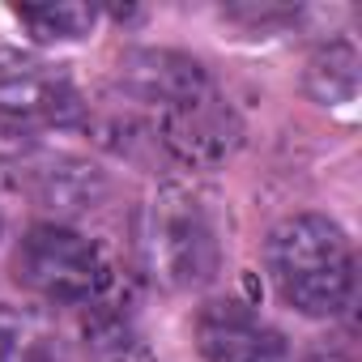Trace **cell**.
<instances>
[{"label":"cell","mask_w":362,"mask_h":362,"mask_svg":"<svg viewBox=\"0 0 362 362\" xmlns=\"http://www.w3.org/2000/svg\"><path fill=\"white\" fill-rule=\"evenodd\" d=\"M119 86L149 111L153 136L184 166H218L239 149V115L197 60L179 52H132L119 64Z\"/></svg>","instance_id":"cell-1"},{"label":"cell","mask_w":362,"mask_h":362,"mask_svg":"<svg viewBox=\"0 0 362 362\" xmlns=\"http://www.w3.org/2000/svg\"><path fill=\"white\" fill-rule=\"evenodd\" d=\"M269 277L277 294L303 315H337L354 290V256L349 239L337 222L320 214H294L273 226L269 247Z\"/></svg>","instance_id":"cell-2"},{"label":"cell","mask_w":362,"mask_h":362,"mask_svg":"<svg viewBox=\"0 0 362 362\" xmlns=\"http://www.w3.org/2000/svg\"><path fill=\"white\" fill-rule=\"evenodd\" d=\"M136 256L158 286L197 290L222 264L218 226L188 188H158L136 214Z\"/></svg>","instance_id":"cell-3"},{"label":"cell","mask_w":362,"mask_h":362,"mask_svg":"<svg viewBox=\"0 0 362 362\" xmlns=\"http://www.w3.org/2000/svg\"><path fill=\"white\" fill-rule=\"evenodd\" d=\"M13 269L30 294L64 307H90L111 286V269L103 252L69 226H35L22 239Z\"/></svg>","instance_id":"cell-4"},{"label":"cell","mask_w":362,"mask_h":362,"mask_svg":"<svg viewBox=\"0 0 362 362\" xmlns=\"http://www.w3.org/2000/svg\"><path fill=\"white\" fill-rule=\"evenodd\" d=\"M86 103L64 69L35 56H0V153H18L39 128H69Z\"/></svg>","instance_id":"cell-5"},{"label":"cell","mask_w":362,"mask_h":362,"mask_svg":"<svg viewBox=\"0 0 362 362\" xmlns=\"http://www.w3.org/2000/svg\"><path fill=\"white\" fill-rule=\"evenodd\" d=\"M197 345L205 362H290L286 337L235 298H218L201 307Z\"/></svg>","instance_id":"cell-6"},{"label":"cell","mask_w":362,"mask_h":362,"mask_svg":"<svg viewBox=\"0 0 362 362\" xmlns=\"http://www.w3.org/2000/svg\"><path fill=\"white\" fill-rule=\"evenodd\" d=\"M90 320H86V345L98 362H153L141 328L111 303H90Z\"/></svg>","instance_id":"cell-7"},{"label":"cell","mask_w":362,"mask_h":362,"mask_svg":"<svg viewBox=\"0 0 362 362\" xmlns=\"http://www.w3.org/2000/svg\"><path fill=\"white\" fill-rule=\"evenodd\" d=\"M22 26H30V35L39 43H52V39H81L90 35L94 26V9L90 5H18L13 9Z\"/></svg>","instance_id":"cell-8"},{"label":"cell","mask_w":362,"mask_h":362,"mask_svg":"<svg viewBox=\"0 0 362 362\" xmlns=\"http://www.w3.org/2000/svg\"><path fill=\"white\" fill-rule=\"evenodd\" d=\"M0 362H35V337L30 324L0 311Z\"/></svg>","instance_id":"cell-9"},{"label":"cell","mask_w":362,"mask_h":362,"mask_svg":"<svg viewBox=\"0 0 362 362\" xmlns=\"http://www.w3.org/2000/svg\"><path fill=\"white\" fill-rule=\"evenodd\" d=\"M307 362H354L349 354H341V349H315Z\"/></svg>","instance_id":"cell-10"}]
</instances>
